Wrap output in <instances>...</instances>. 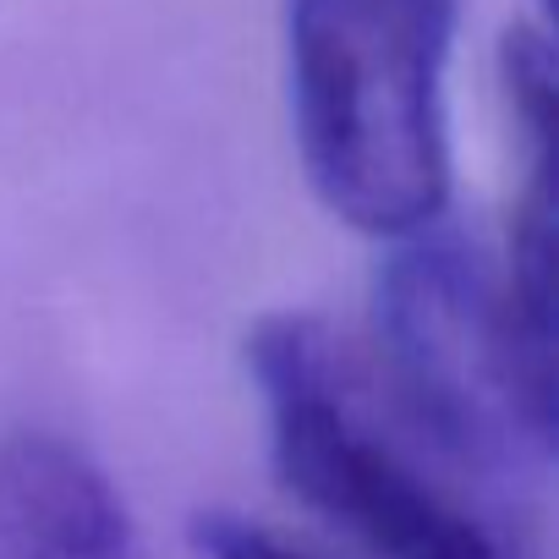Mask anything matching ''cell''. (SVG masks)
Returning a JSON list of instances; mask_svg holds the SVG:
<instances>
[{
	"label": "cell",
	"instance_id": "cell-1",
	"mask_svg": "<svg viewBox=\"0 0 559 559\" xmlns=\"http://www.w3.org/2000/svg\"><path fill=\"white\" fill-rule=\"evenodd\" d=\"M247 379L280 483L373 559H543L526 504L428 439L324 313H263Z\"/></svg>",
	"mask_w": 559,
	"mask_h": 559
},
{
	"label": "cell",
	"instance_id": "cell-2",
	"mask_svg": "<svg viewBox=\"0 0 559 559\" xmlns=\"http://www.w3.org/2000/svg\"><path fill=\"white\" fill-rule=\"evenodd\" d=\"M461 0H286L292 138L313 198L406 241L450 209V56Z\"/></svg>",
	"mask_w": 559,
	"mask_h": 559
},
{
	"label": "cell",
	"instance_id": "cell-3",
	"mask_svg": "<svg viewBox=\"0 0 559 559\" xmlns=\"http://www.w3.org/2000/svg\"><path fill=\"white\" fill-rule=\"evenodd\" d=\"M373 368L384 390L466 472L521 499L554 466V352L499 286V263L433 225L406 236L373 286Z\"/></svg>",
	"mask_w": 559,
	"mask_h": 559
},
{
	"label": "cell",
	"instance_id": "cell-4",
	"mask_svg": "<svg viewBox=\"0 0 559 559\" xmlns=\"http://www.w3.org/2000/svg\"><path fill=\"white\" fill-rule=\"evenodd\" d=\"M0 559H148L110 472L50 428L0 439Z\"/></svg>",
	"mask_w": 559,
	"mask_h": 559
},
{
	"label": "cell",
	"instance_id": "cell-5",
	"mask_svg": "<svg viewBox=\"0 0 559 559\" xmlns=\"http://www.w3.org/2000/svg\"><path fill=\"white\" fill-rule=\"evenodd\" d=\"M192 548H198V559H319V554L297 548L292 537H280L263 521L236 515V510H198Z\"/></svg>",
	"mask_w": 559,
	"mask_h": 559
}]
</instances>
